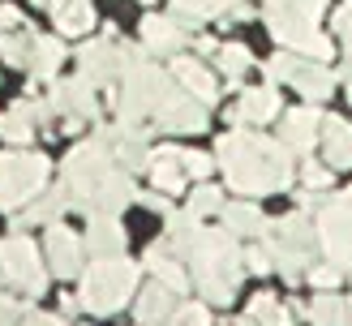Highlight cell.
<instances>
[{"label":"cell","mask_w":352,"mask_h":326,"mask_svg":"<svg viewBox=\"0 0 352 326\" xmlns=\"http://www.w3.org/2000/svg\"><path fill=\"white\" fill-rule=\"evenodd\" d=\"M0 288H5V270H0Z\"/></svg>","instance_id":"cell-50"},{"label":"cell","mask_w":352,"mask_h":326,"mask_svg":"<svg viewBox=\"0 0 352 326\" xmlns=\"http://www.w3.org/2000/svg\"><path fill=\"white\" fill-rule=\"evenodd\" d=\"M82 245L91 257H116V253H125V228L112 215H91V223L82 232Z\"/></svg>","instance_id":"cell-22"},{"label":"cell","mask_w":352,"mask_h":326,"mask_svg":"<svg viewBox=\"0 0 352 326\" xmlns=\"http://www.w3.org/2000/svg\"><path fill=\"white\" fill-rule=\"evenodd\" d=\"M133 314H138V326H168V318L176 314V292L164 288L160 279H151L133 301Z\"/></svg>","instance_id":"cell-23"},{"label":"cell","mask_w":352,"mask_h":326,"mask_svg":"<svg viewBox=\"0 0 352 326\" xmlns=\"http://www.w3.org/2000/svg\"><path fill=\"white\" fill-rule=\"evenodd\" d=\"M129 51L116 39V30L108 34V39H91V43H82L78 51V73L91 82V86H116L120 73H125V60H129Z\"/></svg>","instance_id":"cell-13"},{"label":"cell","mask_w":352,"mask_h":326,"mask_svg":"<svg viewBox=\"0 0 352 326\" xmlns=\"http://www.w3.org/2000/svg\"><path fill=\"white\" fill-rule=\"evenodd\" d=\"M348 103H352V82H348Z\"/></svg>","instance_id":"cell-49"},{"label":"cell","mask_w":352,"mask_h":326,"mask_svg":"<svg viewBox=\"0 0 352 326\" xmlns=\"http://www.w3.org/2000/svg\"><path fill=\"white\" fill-rule=\"evenodd\" d=\"M26 314H30V309L17 301V296L0 292V326H22V322H26Z\"/></svg>","instance_id":"cell-41"},{"label":"cell","mask_w":352,"mask_h":326,"mask_svg":"<svg viewBox=\"0 0 352 326\" xmlns=\"http://www.w3.org/2000/svg\"><path fill=\"white\" fill-rule=\"evenodd\" d=\"M250 318L258 326H292V309H284L279 296H271V292H258L250 301Z\"/></svg>","instance_id":"cell-34"},{"label":"cell","mask_w":352,"mask_h":326,"mask_svg":"<svg viewBox=\"0 0 352 326\" xmlns=\"http://www.w3.org/2000/svg\"><path fill=\"white\" fill-rule=\"evenodd\" d=\"M314 223H318V249H322V257L336 262L344 275H352V185L340 189V194H331L318 206Z\"/></svg>","instance_id":"cell-10"},{"label":"cell","mask_w":352,"mask_h":326,"mask_svg":"<svg viewBox=\"0 0 352 326\" xmlns=\"http://www.w3.org/2000/svg\"><path fill=\"white\" fill-rule=\"evenodd\" d=\"M172 73H164L160 65H155L151 56H142V51H129L125 60V73H120L116 91H112V108H116V120L120 125H146V120L155 116V108L172 95Z\"/></svg>","instance_id":"cell-4"},{"label":"cell","mask_w":352,"mask_h":326,"mask_svg":"<svg viewBox=\"0 0 352 326\" xmlns=\"http://www.w3.org/2000/svg\"><path fill=\"white\" fill-rule=\"evenodd\" d=\"M215 60H219V73H223L228 82H241V78L254 69V51L245 47V43H219Z\"/></svg>","instance_id":"cell-33"},{"label":"cell","mask_w":352,"mask_h":326,"mask_svg":"<svg viewBox=\"0 0 352 326\" xmlns=\"http://www.w3.org/2000/svg\"><path fill=\"white\" fill-rule=\"evenodd\" d=\"M112 167H116V154H112V146H108V137H103V133L78 142L74 150L65 154V163H60V185H65V194H69V206H82Z\"/></svg>","instance_id":"cell-8"},{"label":"cell","mask_w":352,"mask_h":326,"mask_svg":"<svg viewBox=\"0 0 352 326\" xmlns=\"http://www.w3.org/2000/svg\"><path fill=\"white\" fill-rule=\"evenodd\" d=\"M43 257H47V270L56 275V279H78L86 270L82 257H91L82 245V236L74 228H65V223H47L43 232Z\"/></svg>","instance_id":"cell-14"},{"label":"cell","mask_w":352,"mask_h":326,"mask_svg":"<svg viewBox=\"0 0 352 326\" xmlns=\"http://www.w3.org/2000/svg\"><path fill=\"white\" fill-rule=\"evenodd\" d=\"M327 0H262V22L284 51H301L309 60H331L336 39L322 34Z\"/></svg>","instance_id":"cell-3"},{"label":"cell","mask_w":352,"mask_h":326,"mask_svg":"<svg viewBox=\"0 0 352 326\" xmlns=\"http://www.w3.org/2000/svg\"><path fill=\"white\" fill-rule=\"evenodd\" d=\"M331 34L344 43V51L352 56V0H344V5H336V13H331Z\"/></svg>","instance_id":"cell-37"},{"label":"cell","mask_w":352,"mask_h":326,"mask_svg":"<svg viewBox=\"0 0 352 326\" xmlns=\"http://www.w3.org/2000/svg\"><path fill=\"white\" fill-rule=\"evenodd\" d=\"M219 219H223V228L232 232V236H262V228H267V215H262V206L254 202V198H236V202H223V211H219Z\"/></svg>","instance_id":"cell-26"},{"label":"cell","mask_w":352,"mask_h":326,"mask_svg":"<svg viewBox=\"0 0 352 326\" xmlns=\"http://www.w3.org/2000/svg\"><path fill=\"white\" fill-rule=\"evenodd\" d=\"M241 0H172L176 17H181L185 26H198V22H210V17H223L232 13Z\"/></svg>","instance_id":"cell-30"},{"label":"cell","mask_w":352,"mask_h":326,"mask_svg":"<svg viewBox=\"0 0 352 326\" xmlns=\"http://www.w3.org/2000/svg\"><path fill=\"white\" fill-rule=\"evenodd\" d=\"M22 26H26L22 9H13V5H0V34H5V30H22Z\"/></svg>","instance_id":"cell-43"},{"label":"cell","mask_w":352,"mask_h":326,"mask_svg":"<svg viewBox=\"0 0 352 326\" xmlns=\"http://www.w3.org/2000/svg\"><path fill=\"white\" fill-rule=\"evenodd\" d=\"M322 159L331 167H352V125L344 116H327L322 120Z\"/></svg>","instance_id":"cell-27"},{"label":"cell","mask_w":352,"mask_h":326,"mask_svg":"<svg viewBox=\"0 0 352 326\" xmlns=\"http://www.w3.org/2000/svg\"><path fill=\"white\" fill-rule=\"evenodd\" d=\"M168 326H210V314H206V305H181L168 318Z\"/></svg>","instance_id":"cell-42"},{"label":"cell","mask_w":352,"mask_h":326,"mask_svg":"<svg viewBox=\"0 0 352 326\" xmlns=\"http://www.w3.org/2000/svg\"><path fill=\"white\" fill-rule=\"evenodd\" d=\"M138 202H142L146 211H155V215H172V206H168V194H164V189H155V194H142Z\"/></svg>","instance_id":"cell-44"},{"label":"cell","mask_w":352,"mask_h":326,"mask_svg":"<svg viewBox=\"0 0 352 326\" xmlns=\"http://www.w3.org/2000/svg\"><path fill=\"white\" fill-rule=\"evenodd\" d=\"M279 116V91L275 86H250L241 91V103L228 112V125L241 129V125H267V120Z\"/></svg>","instance_id":"cell-19"},{"label":"cell","mask_w":352,"mask_h":326,"mask_svg":"<svg viewBox=\"0 0 352 326\" xmlns=\"http://www.w3.org/2000/svg\"><path fill=\"white\" fill-rule=\"evenodd\" d=\"M30 56H34V30H5L0 34V60L13 65V69H30Z\"/></svg>","instance_id":"cell-31"},{"label":"cell","mask_w":352,"mask_h":326,"mask_svg":"<svg viewBox=\"0 0 352 326\" xmlns=\"http://www.w3.org/2000/svg\"><path fill=\"white\" fill-rule=\"evenodd\" d=\"M258 240L271 249L275 270L284 275L288 283H296V279L309 275L314 253H318V223H314L309 211H292L284 219H267V228H262Z\"/></svg>","instance_id":"cell-5"},{"label":"cell","mask_w":352,"mask_h":326,"mask_svg":"<svg viewBox=\"0 0 352 326\" xmlns=\"http://www.w3.org/2000/svg\"><path fill=\"white\" fill-rule=\"evenodd\" d=\"M215 163L223 172V181L232 194L245 198H267V194H284L296 181V154L258 129H228L215 146Z\"/></svg>","instance_id":"cell-1"},{"label":"cell","mask_w":352,"mask_h":326,"mask_svg":"<svg viewBox=\"0 0 352 326\" xmlns=\"http://www.w3.org/2000/svg\"><path fill=\"white\" fill-rule=\"evenodd\" d=\"M146 172H151V185H155V189H164V194H181L185 181H189V172H185L181 150H176V146H155Z\"/></svg>","instance_id":"cell-25"},{"label":"cell","mask_w":352,"mask_h":326,"mask_svg":"<svg viewBox=\"0 0 352 326\" xmlns=\"http://www.w3.org/2000/svg\"><path fill=\"white\" fill-rule=\"evenodd\" d=\"M47 172H52V163L43 154H34L26 146L5 150L0 154V211L13 215L22 206H30L47 189Z\"/></svg>","instance_id":"cell-7"},{"label":"cell","mask_w":352,"mask_h":326,"mask_svg":"<svg viewBox=\"0 0 352 326\" xmlns=\"http://www.w3.org/2000/svg\"><path fill=\"white\" fill-rule=\"evenodd\" d=\"M65 56H69V51H65V43L56 39V34H34V56H30V69H26V73H30L34 82H56Z\"/></svg>","instance_id":"cell-28"},{"label":"cell","mask_w":352,"mask_h":326,"mask_svg":"<svg viewBox=\"0 0 352 326\" xmlns=\"http://www.w3.org/2000/svg\"><path fill=\"white\" fill-rule=\"evenodd\" d=\"M138 202V189H133V176L125 167H112L108 176L99 181V189L91 198H86L78 211H86V215H112V219H120V211L125 206H133Z\"/></svg>","instance_id":"cell-16"},{"label":"cell","mask_w":352,"mask_h":326,"mask_svg":"<svg viewBox=\"0 0 352 326\" xmlns=\"http://www.w3.org/2000/svg\"><path fill=\"white\" fill-rule=\"evenodd\" d=\"M267 73H271V82H284L288 91H296L309 103H327L331 91L340 86V73L327 60H309L301 51H279V56H271Z\"/></svg>","instance_id":"cell-9"},{"label":"cell","mask_w":352,"mask_h":326,"mask_svg":"<svg viewBox=\"0 0 352 326\" xmlns=\"http://www.w3.org/2000/svg\"><path fill=\"white\" fill-rule=\"evenodd\" d=\"M301 181H305V189H314V194H327V189L336 185V167L318 163V159H305L301 163Z\"/></svg>","instance_id":"cell-36"},{"label":"cell","mask_w":352,"mask_h":326,"mask_svg":"<svg viewBox=\"0 0 352 326\" xmlns=\"http://www.w3.org/2000/svg\"><path fill=\"white\" fill-rule=\"evenodd\" d=\"M176 257L189 262L193 288L202 292L210 305H232L241 275H245V249L236 245V236L228 228H193L185 240H176Z\"/></svg>","instance_id":"cell-2"},{"label":"cell","mask_w":352,"mask_h":326,"mask_svg":"<svg viewBox=\"0 0 352 326\" xmlns=\"http://www.w3.org/2000/svg\"><path fill=\"white\" fill-rule=\"evenodd\" d=\"M245 270H250V275H271L275 270V257H271V249L262 245V240L245 249Z\"/></svg>","instance_id":"cell-40"},{"label":"cell","mask_w":352,"mask_h":326,"mask_svg":"<svg viewBox=\"0 0 352 326\" xmlns=\"http://www.w3.org/2000/svg\"><path fill=\"white\" fill-rule=\"evenodd\" d=\"M309 322L314 326H348V301L336 296V288L331 292H318L309 305Z\"/></svg>","instance_id":"cell-32"},{"label":"cell","mask_w":352,"mask_h":326,"mask_svg":"<svg viewBox=\"0 0 352 326\" xmlns=\"http://www.w3.org/2000/svg\"><path fill=\"white\" fill-rule=\"evenodd\" d=\"M185 22L181 17H164V13H146L142 17V47L151 56H181L185 47Z\"/></svg>","instance_id":"cell-18"},{"label":"cell","mask_w":352,"mask_h":326,"mask_svg":"<svg viewBox=\"0 0 352 326\" xmlns=\"http://www.w3.org/2000/svg\"><path fill=\"white\" fill-rule=\"evenodd\" d=\"M172 82L181 86V91H189L198 103H215L219 99L215 73H210L202 60H193V56H172Z\"/></svg>","instance_id":"cell-21"},{"label":"cell","mask_w":352,"mask_h":326,"mask_svg":"<svg viewBox=\"0 0 352 326\" xmlns=\"http://www.w3.org/2000/svg\"><path fill=\"white\" fill-rule=\"evenodd\" d=\"M133 296H138V266L125 262V253L91 257V262H86L82 288H78V301H82L86 314H95V318L120 314Z\"/></svg>","instance_id":"cell-6"},{"label":"cell","mask_w":352,"mask_h":326,"mask_svg":"<svg viewBox=\"0 0 352 326\" xmlns=\"http://www.w3.org/2000/svg\"><path fill=\"white\" fill-rule=\"evenodd\" d=\"M47 13L60 34H86L95 26V5L91 0H47Z\"/></svg>","instance_id":"cell-29"},{"label":"cell","mask_w":352,"mask_h":326,"mask_svg":"<svg viewBox=\"0 0 352 326\" xmlns=\"http://www.w3.org/2000/svg\"><path fill=\"white\" fill-rule=\"evenodd\" d=\"M223 189L219 185H210V181H202L198 189H193V194H189V211L193 215H198V219H206V215H219L223 211Z\"/></svg>","instance_id":"cell-35"},{"label":"cell","mask_w":352,"mask_h":326,"mask_svg":"<svg viewBox=\"0 0 352 326\" xmlns=\"http://www.w3.org/2000/svg\"><path fill=\"white\" fill-rule=\"evenodd\" d=\"M0 270H5V283L26 292V296H43L47 275H52L43 262V249L26 232H9L0 240Z\"/></svg>","instance_id":"cell-11"},{"label":"cell","mask_w":352,"mask_h":326,"mask_svg":"<svg viewBox=\"0 0 352 326\" xmlns=\"http://www.w3.org/2000/svg\"><path fill=\"white\" fill-rule=\"evenodd\" d=\"M69 211V194H65V185H56V189H43L39 198H34L30 206H22L17 211V219H13V228L22 232V228H47V223H60V215Z\"/></svg>","instance_id":"cell-24"},{"label":"cell","mask_w":352,"mask_h":326,"mask_svg":"<svg viewBox=\"0 0 352 326\" xmlns=\"http://www.w3.org/2000/svg\"><path fill=\"white\" fill-rule=\"evenodd\" d=\"M223 326H258V322H254L250 314H245V318H236V322H223Z\"/></svg>","instance_id":"cell-46"},{"label":"cell","mask_w":352,"mask_h":326,"mask_svg":"<svg viewBox=\"0 0 352 326\" xmlns=\"http://www.w3.org/2000/svg\"><path fill=\"white\" fill-rule=\"evenodd\" d=\"M22 326H69V322H65V318H56V314H34V309H30Z\"/></svg>","instance_id":"cell-45"},{"label":"cell","mask_w":352,"mask_h":326,"mask_svg":"<svg viewBox=\"0 0 352 326\" xmlns=\"http://www.w3.org/2000/svg\"><path fill=\"white\" fill-rule=\"evenodd\" d=\"M146 266H151V275H155V279H160L164 288H172V292H176V296L193 288L189 266L181 262V257H176V249L168 245V240H155V245L146 249Z\"/></svg>","instance_id":"cell-20"},{"label":"cell","mask_w":352,"mask_h":326,"mask_svg":"<svg viewBox=\"0 0 352 326\" xmlns=\"http://www.w3.org/2000/svg\"><path fill=\"white\" fill-rule=\"evenodd\" d=\"M279 142H284L296 159H305V154L322 142V112L314 108H292L284 116V125H279Z\"/></svg>","instance_id":"cell-17"},{"label":"cell","mask_w":352,"mask_h":326,"mask_svg":"<svg viewBox=\"0 0 352 326\" xmlns=\"http://www.w3.org/2000/svg\"><path fill=\"white\" fill-rule=\"evenodd\" d=\"M30 5H39V9H47V0H30Z\"/></svg>","instance_id":"cell-47"},{"label":"cell","mask_w":352,"mask_h":326,"mask_svg":"<svg viewBox=\"0 0 352 326\" xmlns=\"http://www.w3.org/2000/svg\"><path fill=\"white\" fill-rule=\"evenodd\" d=\"M348 326H352V301H348Z\"/></svg>","instance_id":"cell-48"},{"label":"cell","mask_w":352,"mask_h":326,"mask_svg":"<svg viewBox=\"0 0 352 326\" xmlns=\"http://www.w3.org/2000/svg\"><path fill=\"white\" fill-rule=\"evenodd\" d=\"M181 163L193 181H210V172H215V159L206 150H181Z\"/></svg>","instance_id":"cell-38"},{"label":"cell","mask_w":352,"mask_h":326,"mask_svg":"<svg viewBox=\"0 0 352 326\" xmlns=\"http://www.w3.org/2000/svg\"><path fill=\"white\" fill-rule=\"evenodd\" d=\"M47 103H52V116L65 120L69 133H78L82 125H91L99 120V99H95V86L86 82L82 73L78 78H65L47 91Z\"/></svg>","instance_id":"cell-12"},{"label":"cell","mask_w":352,"mask_h":326,"mask_svg":"<svg viewBox=\"0 0 352 326\" xmlns=\"http://www.w3.org/2000/svg\"><path fill=\"white\" fill-rule=\"evenodd\" d=\"M155 129L164 133H202L206 129V103H198L189 91H181V86H172V95L155 108Z\"/></svg>","instance_id":"cell-15"},{"label":"cell","mask_w":352,"mask_h":326,"mask_svg":"<svg viewBox=\"0 0 352 326\" xmlns=\"http://www.w3.org/2000/svg\"><path fill=\"white\" fill-rule=\"evenodd\" d=\"M305 279H309L314 288H318V292H331V288H336V283L344 279V270H340L336 262H314V266H309V275H305Z\"/></svg>","instance_id":"cell-39"}]
</instances>
